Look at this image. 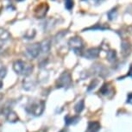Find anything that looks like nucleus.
Instances as JSON below:
<instances>
[{
	"label": "nucleus",
	"instance_id": "obj_15",
	"mask_svg": "<svg viewBox=\"0 0 132 132\" xmlns=\"http://www.w3.org/2000/svg\"><path fill=\"white\" fill-rule=\"evenodd\" d=\"M6 73H7V70H6V68H1V69H0V78L1 79H3L5 77L6 75Z\"/></svg>",
	"mask_w": 132,
	"mask_h": 132
},
{
	"label": "nucleus",
	"instance_id": "obj_6",
	"mask_svg": "<svg viewBox=\"0 0 132 132\" xmlns=\"http://www.w3.org/2000/svg\"><path fill=\"white\" fill-rule=\"evenodd\" d=\"M71 75L68 72H64L57 80V87H67L71 84Z\"/></svg>",
	"mask_w": 132,
	"mask_h": 132
},
{
	"label": "nucleus",
	"instance_id": "obj_3",
	"mask_svg": "<svg viewBox=\"0 0 132 132\" xmlns=\"http://www.w3.org/2000/svg\"><path fill=\"white\" fill-rule=\"evenodd\" d=\"M49 9L48 4L47 3H41L37 5L34 10V16H36V18L42 19L44 18L46 16L48 11Z\"/></svg>",
	"mask_w": 132,
	"mask_h": 132
},
{
	"label": "nucleus",
	"instance_id": "obj_14",
	"mask_svg": "<svg viewBox=\"0 0 132 132\" xmlns=\"http://www.w3.org/2000/svg\"><path fill=\"white\" fill-rule=\"evenodd\" d=\"M84 108V101L83 100H81L80 102H79L78 104L75 105V111H76V112H80V111L83 110Z\"/></svg>",
	"mask_w": 132,
	"mask_h": 132
},
{
	"label": "nucleus",
	"instance_id": "obj_19",
	"mask_svg": "<svg viewBox=\"0 0 132 132\" xmlns=\"http://www.w3.org/2000/svg\"><path fill=\"white\" fill-rule=\"evenodd\" d=\"M18 2H23V1H24V0H17Z\"/></svg>",
	"mask_w": 132,
	"mask_h": 132
},
{
	"label": "nucleus",
	"instance_id": "obj_2",
	"mask_svg": "<svg viewBox=\"0 0 132 132\" xmlns=\"http://www.w3.org/2000/svg\"><path fill=\"white\" fill-rule=\"evenodd\" d=\"M68 45L71 50L75 52L76 54L80 53L84 47L83 41L79 37H73V38H71L68 42Z\"/></svg>",
	"mask_w": 132,
	"mask_h": 132
},
{
	"label": "nucleus",
	"instance_id": "obj_1",
	"mask_svg": "<svg viewBox=\"0 0 132 132\" xmlns=\"http://www.w3.org/2000/svg\"><path fill=\"white\" fill-rule=\"evenodd\" d=\"M13 69L18 75L28 76L33 71V66L23 61H16L13 63Z\"/></svg>",
	"mask_w": 132,
	"mask_h": 132
},
{
	"label": "nucleus",
	"instance_id": "obj_13",
	"mask_svg": "<svg viewBox=\"0 0 132 132\" xmlns=\"http://www.w3.org/2000/svg\"><path fill=\"white\" fill-rule=\"evenodd\" d=\"M116 58V51H113V50H111L108 52L107 54V59L109 60L110 61H113Z\"/></svg>",
	"mask_w": 132,
	"mask_h": 132
},
{
	"label": "nucleus",
	"instance_id": "obj_10",
	"mask_svg": "<svg viewBox=\"0 0 132 132\" xmlns=\"http://www.w3.org/2000/svg\"><path fill=\"white\" fill-rule=\"evenodd\" d=\"M6 119L8 122H11V123H15L18 120V117L14 111H9L7 112V115H6Z\"/></svg>",
	"mask_w": 132,
	"mask_h": 132
},
{
	"label": "nucleus",
	"instance_id": "obj_11",
	"mask_svg": "<svg viewBox=\"0 0 132 132\" xmlns=\"http://www.w3.org/2000/svg\"><path fill=\"white\" fill-rule=\"evenodd\" d=\"M99 128H100L99 124L98 123H95V122L89 124V131L90 132H98Z\"/></svg>",
	"mask_w": 132,
	"mask_h": 132
},
{
	"label": "nucleus",
	"instance_id": "obj_5",
	"mask_svg": "<svg viewBox=\"0 0 132 132\" xmlns=\"http://www.w3.org/2000/svg\"><path fill=\"white\" fill-rule=\"evenodd\" d=\"M45 109V103L43 101H39L36 103H33L29 107V112L33 114L34 116H40Z\"/></svg>",
	"mask_w": 132,
	"mask_h": 132
},
{
	"label": "nucleus",
	"instance_id": "obj_4",
	"mask_svg": "<svg viewBox=\"0 0 132 132\" xmlns=\"http://www.w3.org/2000/svg\"><path fill=\"white\" fill-rule=\"evenodd\" d=\"M41 45L40 43H33L26 48V54L30 59L37 58L41 54Z\"/></svg>",
	"mask_w": 132,
	"mask_h": 132
},
{
	"label": "nucleus",
	"instance_id": "obj_12",
	"mask_svg": "<svg viewBox=\"0 0 132 132\" xmlns=\"http://www.w3.org/2000/svg\"><path fill=\"white\" fill-rule=\"evenodd\" d=\"M65 7L68 11H71L73 8V0H65Z\"/></svg>",
	"mask_w": 132,
	"mask_h": 132
},
{
	"label": "nucleus",
	"instance_id": "obj_17",
	"mask_svg": "<svg viewBox=\"0 0 132 132\" xmlns=\"http://www.w3.org/2000/svg\"><path fill=\"white\" fill-rule=\"evenodd\" d=\"M129 73H130V74H129V75H130V76H132V67H131L130 70H129Z\"/></svg>",
	"mask_w": 132,
	"mask_h": 132
},
{
	"label": "nucleus",
	"instance_id": "obj_9",
	"mask_svg": "<svg viewBox=\"0 0 132 132\" xmlns=\"http://www.w3.org/2000/svg\"><path fill=\"white\" fill-rule=\"evenodd\" d=\"M10 38H11V34L3 28H0V41L5 42L10 40Z\"/></svg>",
	"mask_w": 132,
	"mask_h": 132
},
{
	"label": "nucleus",
	"instance_id": "obj_18",
	"mask_svg": "<svg viewBox=\"0 0 132 132\" xmlns=\"http://www.w3.org/2000/svg\"><path fill=\"white\" fill-rule=\"evenodd\" d=\"M3 95H2V94H0V101H1L2 100V98H3Z\"/></svg>",
	"mask_w": 132,
	"mask_h": 132
},
{
	"label": "nucleus",
	"instance_id": "obj_7",
	"mask_svg": "<svg viewBox=\"0 0 132 132\" xmlns=\"http://www.w3.org/2000/svg\"><path fill=\"white\" fill-rule=\"evenodd\" d=\"M99 54V48H89L83 54V56L86 57L87 59H95L98 56Z\"/></svg>",
	"mask_w": 132,
	"mask_h": 132
},
{
	"label": "nucleus",
	"instance_id": "obj_16",
	"mask_svg": "<svg viewBox=\"0 0 132 132\" xmlns=\"http://www.w3.org/2000/svg\"><path fill=\"white\" fill-rule=\"evenodd\" d=\"M2 86H3V82H2L1 80H0V89L2 88Z\"/></svg>",
	"mask_w": 132,
	"mask_h": 132
},
{
	"label": "nucleus",
	"instance_id": "obj_8",
	"mask_svg": "<svg viewBox=\"0 0 132 132\" xmlns=\"http://www.w3.org/2000/svg\"><path fill=\"white\" fill-rule=\"evenodd\" d=\"M40 45H41V51L42 53L47 54L50 50L51 41L49 39H46V40H44V41H42L41 43H40Z\"/></svg>",
	"mask_w": 132,
	"mask_h": 132
},
{
	"label": "nucleus",
	"instance_id": "obj_20",
	"mask_svg": "<svg viewBox=\"0 0 132 132\" xmlns=\"http://www.w3.org/2000/svg\"><path fill=\"white\" fill-rule=\"evenodd\" d=\"M1 10H2V6L0 5V12H1Z\"/></svg>",
	"mask_w": 132,
	"mask_h": 132
}]
</instances>
